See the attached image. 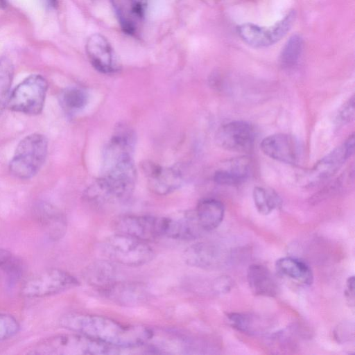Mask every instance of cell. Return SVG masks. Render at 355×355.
<instances>
[{
    "label": "cell",
    "mask_w": 355,
    "mask_h": 355,
    "mask_svg": "<svg viewBox=\"0 0 355 355\" xmlns=\"http://www.w3.org/2000/svg\"><path fill=\"white\" fill-rule=\"evenodd\" d=\"M354 148V135L352 134L315 164L308 174V182L315 184L332 176L353 154Z\"/></svg>",
    "instance_id": "cell-12"
},
{
    "label": "cell",
    "mask_w": 355,
    "mask_h": 355,
    "mask_svg": "<svg viewBox=\"0 0 355 355\" xmlns=\"http://www.w3.org/2000/svg\"><path fill=\"white\" fill-rule=\"evenodd\" d=\"M250 160L246 157L232 159L224 168L217 170L214 180L221 185H236L245 181L250 173Z\"/></svg>",
    "instance_id": "cell-23"
},
{
    "label": "cell",
    "mask_w": 355,
    "mask_h": 355,
    "mask_svg": "<svg viewBox=\"0 0 355 355\" xmlns=\"http://www.w3.org/2000/svg\"><path fill=\"white\" fill-rule=\"evenodd\" d=\"M35 214L50 239L57 240L65 234L66 219L62 212L53 205L45 202L38 204Z\"/></svg>",
    "instance_id": "cell-19"
},
{
    "label": "cell",
    "mask_w": 355,
    "mask_h": 355,
    "mask_svg": "<svg viewBox=\"0 0 355 355\" xmlns=\"http://www.w3.org/2000/svg\"><path fill=\"white\" fill-rule=\"evenodd\" d=\"M194 211L203 231L209 232L218 227L222 223L225 209L220 201L205 198L198 202Z\"/></svg>",
    "instance_id": "cell-21"
},
{
    "label": "cell",
    "mask_w": 355,
    "mask_h": 355,
    "mask_svg": "<svg viewBox=\"0 0 355 355\" xmlns=\"http://www.w3.org/2000/svg\"><path fill=\"white\" fill-rule=\"evenodd\" d=\"M6 0H0V7H3L5 6Z\"/></svg>",
    "instance_id": "cell-37"
},
{
    "label": "cell",
    "mask_w": 355,
    "mask_h": 355,
    "mask_svg": "<svg viewBox=\"0 0 355 355\" xmlns=\"http://www.w3.org/2000/svg\"><path fill=\"white\" fill-rule=\"evenodd\" d=\"M295 18V12L293 10L270 27L245 23L237 27V32L240 37L252 46L258 48L268 46L279 41L286 35Z\"/></svg>",
    "instance_id": "cell-9"
},
{
    "label": "cell",
    "mask_w": 355,
    "mask_h": 355,
    "mask_svg": "<svg viewBox=\"0 0 355 355\" xmlns=\"http://www.w3.org/2000/svg\"><path fill=\"white\" fill-rule=\"evenodd\" d=\"M344 295L347 304L354 306V277H349L346 282Z\"/></svg>",
    "instance_id": "cell-35"
},
{
    "label": "cell",
    "mask_w": 355,
    "mask_h": 355,
    "mask_svg": "<svg viewBox=\"0 0 355 355\" xmlns=\"http://www.w3.org/2000/svg\"><path fill=\"white\" fill-rule=\"evenodd\" d=\"M275 269L280 276L305 286L311 285L313 280L311 268L305 262L294 257L279 259L276 261Z\"/></svg>",
    "instance_id": "cell-22"
},
{
    "label": "cell",
    "mask_w": 355,
    "mask_h": 355,
    "mask_svg": "<svg viewBox=\"0 0 355 355\" xmlns=\"http://www.w3.org/2000/svg\"><path fill=\"white\" fill-rule=\"evenodd\" d=\"M86 53L92 66L103 73H112L120 67L107 40L100 34L92 35L86 43Z\"/></svg>",
    "instance_id": "cell-14"
},
{
    "label": "cell",
    "mask_w": 355,
    "mask_h": 355,
    "mask_svg": "<svg viewBox=\"0 0 355 355\" xmlns=\"http://www.w3.org/2000/svg\"><path fill=\"white\" fill-rule=\"evenodd\" d=\"M19 329L17 320L10 315L0 313V341L15 336Z\"/></svg>",
    "instance_id": "cell-31"
},
{
    "label": "cell",
    "mask_w": 355,
    "mask_h": 355,
    "mask_svg": "<svg viewBox=\"0 0 355 355\" xmlns=\"http://www.w3.org/2000/svg\"><path fill=\"white\" fill-rule=\"evenodd\" d=\"M88 101L87 92L80 87H71L60 95L61 107L68 113L76 112L84 108Z\"/></svg>",
    "instance_id": "cell-25"
},
{
    "label": "cell",
    "mask_w": 355,
    "mask_h": 355,
    "mask_svg": "<svg viewBox=\"0 0 355 355\" xmlns=\"http://www.w3.org/2000/svg\"><path fill=\"white\" fill-rule=\"evenodd\" d=\"M47 89L46 80L41 75L32 74L13 89L7 106L14 112L39 114L43 110Z\"/></svg>",
    "instance_id": "cell-6"
},
{
    "label": "cell",
    "mask_w": 355,
    "mask_h": 355,
    "mask_svg": "<svg viewBox=\"0 0 355 355\" xmlns=\"http://www.w3.org/2000/svg\"><path fill=\"white\" fill-rule=\"evenodd\" d=\"M166 227V217L151 215H124L114 222V227L117 232L146 242L164 236Z\"/></svg>",
    "instance_id": "cell-8"
},
{
    "label": "cell",
    "mask_w": 355,
    "mask_h": 355,
    "mask_svg": "<svg viewBox=\"0 0 355 355\" xmlns=\"http://www.w3.org/2000/svg\"><path fill=\"white\" fill-rule=\"evenodd\" d=\"M14 74V67L8 58H0V116L8 105Z\"/></svg>",
    "instance_id": "cell-29"
},
{
    "label": "cell",
    "mask_w": 355,
    "mask_h": 355,
    "mask_svg": "<svg viewBox=\"0 0 355 355\" xmlns=\"http://www.w3.org/2000/svg\"><path fill=\"white\" fill-rule=\"evenodd\" d=\"M48 6L50 7H55L57 6V0H46Z\"/></svg>",
    "instance_id": "cell-36"
},
{
    "label": "cell",
    "mask_w": 355,
    "mask_h": 355,
    "mask_svg": "<svg viewBox=\"0 0 355 355\" xmlns=\"http://www.w3.org/2000/svg\"><path fill=\"white\" fill-rule=\"evenodd\" d=\"M232 286L233 282L228 276L219 277L214 283V288L219 294L227 293L232 289Z\"/></svg>",
    "instance_id": "cell-34"
},
{
    "label": "cell",
    "mask_w": 355,
    "mask_h": 355,
    "mask_svg": "<svg viewBox=\"0 0 355 355\" xmlns=\"http://www.w3.org/2000/svg\"><path fill=\"white\" fill-rule=\"evenodd\" d=\"M149 189L154 193L164 196L181 187L183 176L175 167L162 166L150 161L141 164Z\"/></svg>",
    "instance_id": "cell-11"
},
{
    "label": "cell",
    "mask_w": 355,
    "mask_h": 355,
    "mask_svg": "<svg viewBox=\"0 0 355 355\" xmlns=\"http://www.w3.org/2000/svg\"><path fill=\"white\" fill-rule=\"evenodd\" d=\"M303 49V40L297 34L292 35L284 44L280 53L279 62L282 68H293L298 62Z\"/></svg>",
    "instance_id": "cell-26"
},
{
    "label": "cell",
    "mask_w": 355,
    "mask_h": 355,
    "mask_svg": "<svg viewBox=\"0 0 355 355\" xmlns=\"http://www.w3.org/2000/svg\"><path fill=\"white\" fill-rule=\"evenodd\" d=\"M100 292L108 299L125 305L138 304L145 300L147 294L141 284L118 281Z\"/></svg>",
    "instance_id": "cell-20"
},
{
    "label": "cell",
    "mask_w": 355,
    "mask_h": 355,
    "mask_svg": "<svg viewBox=\"0 0 355 355\" xmlns=\"http://www.w3.org/2000/svg\"><path fill=\"white\" fill-rule=\"evenodd\" d=\"M79 285L78 279L64 270L51 268L27 279L21 288L26 297H42L58 294Z\"/></svg>",
    "instance_id": "cell-7"
},
{
    "label": "cell",
    "mask_w": 355,
    "mask_h": 355,
    "mask_svg": "<svg viewBox=\"0 0 355 355\" xmlns=\"http://www.w3.org/2000/svg\"><path fill=\"white\" fill-rule=\"evenodd\" d=\"M334 338L339 343L350 342L354 339V325L353 322H343L338 324L334 332Z\"/></svg>",
    "instance_id": "cell-32"
},
{
    "label": "cell",
    "mask_w": 355,
    "mask_h": 355,
    "mask_svg": "<svg viewBox=\"0 0 355 355\" xmlns=\"http://www.w3.org/2000/svg\"><path fill=\"white\" fill-rule=\"evenodd\" d=\"M227 318L231 326L242 333L255 334L263 329L261 320L249 313L232 312L227 313Z\"/></svg>",
    "instance_id": "cell-27"
},
{
    "label": "cell",
    "mask_w": 355,
    "mask_h": 355,
    "mask_svg": "<svg viewBox=\"0 0 355 355\" xmlns=\"http://www.w3.org/2000/svg\"><path fill=\"white\" fill-rule=\"evenodd\" d=\"M0 269L12 280H16L22 275L23 263L10 251L0 248Z\"/></svg>",
    "instance_id": "cell-30"
},
{
    "label": "cell",
    "mask_w": 355,
    "mask_h": 355,
    "mask_svg": "<svg viewBox=\"0 0 355 355\" xmlns=\"http://www.w3.org/2000/svg\"><path fill=\"white\" fill-rule=\"evenodd\" d=\"M112 3L122 31L126 34H135L144 17L143 3L139 0H112Z\"/></svg>",
    "instance_id": "cell-17"
},
{
    "label": "cell",
    "mask_w": 355,
    "mask_h": 355,
    "mask_svg": "<svg viewBox=\"0 0 355 355\" xmlns=\"http://www.w3.org/2000/svg\"><path fill=\"white\" fill-rule=\"evenodd\" d=\"M260 147L268 157L277 161L297 164L300 160L301 150L297 140L288 134L278 133L264 138Z\"/></svg>",
    "instance_id": "cell-13"
},
{
    "label": "cell",
    "mask_w": 355,
    "mask_h": 355,
    "mask_svg": "<svg viewBox=\"0 0 355 355\" xmlns=\"http://www.w3.org/2000/svg\"><path fill=\"white\" fill-rule=\"evenodd\" d=\"M60 324L71 331L127 349L132 354L147 349L145 345L153 332L148 327L124 324L105 316L85 313L64 315Z\"/></svg>",
    "instance_id": "cell-2"
},
{
    "label": "cell",
    "mask_w": 355,
    "mask_h": 355,
    "mask_svg": "<svg viewBox=\"0 0 355 355\" xmlns=\"http://www.w3.org/2000/svg\"><path fill=\"white\" fill-rule=\"evenodd\" d=\"M354 97L352 96L340 108L337 115L338 123L346 124L354 119Z\"/></svg>",
    "instance_id": "cell-33"
},
{
    "label": "cell",
    "mask_w": 355,
    "mask_h": 355,
    "mask_svg": "<svg viewBox=\"0 0 355 355\" xmlns=\"http://www.w3.org/2000/svg\"><path fill=\"white\" fill-rule=\"evenodd\" d=\"M30 354L42 355L130 354V351L108 345L85 335L59 334L43 340L31 349Z\"/></svg>",
    "instance_id": "cell-3"
},
{
    "label": "cell",
    "mask_w": 355,
    "mask_h": 355,
    "mask_svg": "<svg viewBox=\"0 0 355 355\" xmlns=\"http://www.w3.org/2000/svg\"><path fill=\"white\" fill-rule=\"evenodd\" d=\"M182 259L190 266L210 269L220 264L222 254L214 244L199 242L187 247L182 253Z\"/></svg>",
    "instance_id": "cell-16"
},
{
    "label": "cell",
    "mask_w": 355,
    "mask_h": 355,
    "mask_svg": "<svg viewBox=\"0 0 355 355\" xmlns=\"http://www.w3.org/2000/svg\"><path fill=\"white\" fill-rule=\"evenodd\" d=\"M48 152L46 137L40 133L26 136L18 144L9 164L10 173L17 178L35 176L43 166Z\"/></svg>",
    "instance_id": "cell-5"
},
{
    "label": "cell",
    "mask_w": 355,
    "mask_h": 355,
    "mask_svg": "<svg viewBox=\"0 0 355 355\" xmlns=\"http://www.w3.org/2000/svg\"><path fill=\"white\" fill-rule=\"evenodd\" d=\"M166 218L164 236L177 240L191 241L198 238L204 232L194 210L178 211Z\"/></svg>",
    "instance_id": "cell-15"
},
{
    "label": "cell",
    "mask_w": 355,
    "mask_h": 355,
    "mask_svg": "<svg viewBox=\"0 0 355 355\" xmlns=\"http://www.w3.org/2000/svg\"><path fill=\"white\" fill-rule=\"evenodd\" d=\"M98 248L105 259L130 267L144 266L155 256L147 242L119 232L104 239Z\"/></svg>",
    "instance_id": "cell-4"
},
{
    "label": "cell",
    "mask_w": 355,
    "mask_h": 355,
    "mask_svg": "<svg viewBox=\"0 0 355 355\" xmlns=\"http://www.w3.org/2000/svg\"><path fill=\"white\" fill-rule=\"evenodd\" d=\"M215 139L220 147L227 150L248 153L253 148L255 133L250 123L234 121L220 126Z\"/></svg>",
    "instance_id": "cell-10"
},
{
    "label": "cell",
    "mask_w": 355,
    "mask_h": 355,
    "mask_svg": "<svg viewBox=\"0 0 355 355\" xmlns=\"http://www.w3.org/2000/svg\"><path fill=\"white\" fill-rule=\"evenodd\" d=\"M136 135L125 128H115L103 155V175L86 192L92 202L104 205L128 198L137 172L133 160Z\"/></svg>",
    "instance_id": "cell-1"
},
{
    "label": "cell",
    "mask_w": 355,
    "mask_h": 355,
    "mask_svg": "<svg viewBox=\"0 0 355 355\" xmlns=\"http://www.w3.org/2000/svg\"><path fill=\"white\" fill-rule=\"evenodd\" d=\"M85 279L99 291L112 285L116 280V271L108 260L95 261L83 272Z\"/></svg>",
    "instance_id": "cell-24"
},
{
    "label": "cell",
    "mask_w": 355,
    "mask_h": 355,
    "mask_svg": "<svg viewBox=\"0 0 355 355\" xmlns=\"http://www.w3.org/2000/svg\"><path fill=\"white\" fill-rule=\"evenodd\" d=\"M247 280L252 293L257 296L274 297L279 286L271 272L264 266L252 264L247 270Z\"/></svg>",
    "instance_id": "cell-18"
},
{
    "label": "cell",
    "mask_w": 355,
    "mask_h": 355,
    "mask_svg": "<svg viewBox=\"0 0 355 355\" xmlns=\"http://www.w3.org/2000/svg\"><path fill=\"white\" fill-rule=\"evenodd\" d=\"M252 196L257 211L263 215L269 214L281 205V200L277 194L263 187H254Z\"/></svg>",
    "instance_id": "cell-28"
},
{
    "label": "cell",
    "mask_w": 355,
    "mask_h": 355,
    "mask_svg": "<svg viewBox=\"0 0 355 355\" xmlns=\"http://www.w3.org/2000/svg\"><path fill=\"white\" fill-rule=\"evenodd\" d=\"M139 1H141V0H139Z\"/></svg>",
    "instance_id": "cell-38"
}]
</instances>
